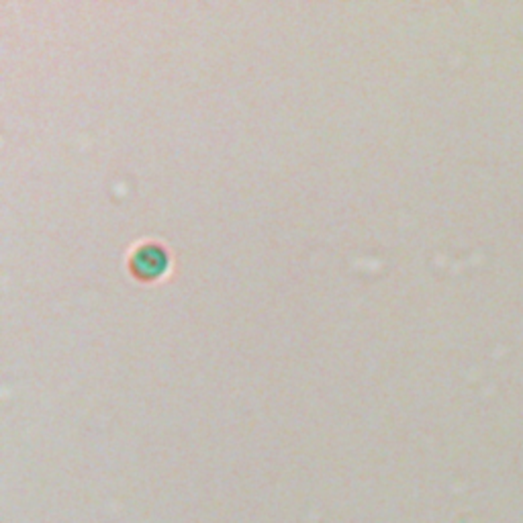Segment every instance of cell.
<instances>
[{"instance_id":"obj_1","label":"cell","mask_w":523,"mask_h":523,"mask_svg":"<svg viewBox=\"0 0 523 523\" xmlns=\"http://www.w3.org/2000/svg\"><path fill=\"white\" fill-rule=\"evenodd\" d=\"M166 262H168L166 254L155 246L142 247L134 256V268L137 272V276L142 278H155L158 275H162L163 268H166Z\"/></svg>"}]
</instances>
